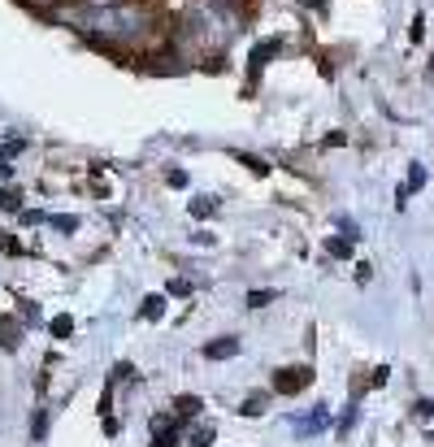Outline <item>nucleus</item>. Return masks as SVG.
<instances>
[{"label":"nucleus","instance_id":"10","mask_svg":"<svg viewBox=\"0 0 434 447\" xmlns=\"http://www.w3.org/2000/svg\"><path fill=\"white\" fill-rule=\"evenodd\" d=\"M161 313H165V295H148V300L139 304V317L143 321H157Z\"/></svg>","mask_w":434,"mask_h":447},{"label":"nucleus","instance_id":"8","mask_svg":"<svg viewBox=\"0 0 434 447\" xmlns=\"http://www.w3.org/2000/svg\"><path fill=\"white\" fill-rule=\"evenodd\" d=\"M170 417H174V421H196V417H200V395H178L174 408H170Z\"/></svg>","mask_w":434,"mask_h":447},{"label":"nucleus","instance_id":"9","mask_svg":"<svg viewBox=\"0 0 434 447\" xmlns=\"http://www.w3.org/2000/svg\"><path fill=\"white\" fill-rule=\"evenodd\" d=\"M0 343H5L9 352L22 343V330H18V321H13V317H0Z\"/></svg>","mask_w":434,"mask_h":447},{"label":"nucleus","instance_id":"5","mask_svg":"<svg viewBox=\"0 0 434 447\" xmlns=\"http://www.w3.org/2000/svg\"><path fill=\"white\" fill-rule=\"evenodd\" d=\"M152 447H183L178 443V421H170V417L152 421Z\"/></svg>","mask_w":434,"mask_h":447},{"label":"nucleus","instance_id":"11","mask_svg":"<svg viewBox=\"0 0 434 447\" xmlns=\"http://www.w3.org/2000/svg\"><path fill=\"white\" fill-rule=\"evenodd\" d=\"M265 408H269V395H265V391H257V395H248V400H243V408H239V413H243V417H261Z\"/></svg>","mask_w":434,"mask_h":447},{"label":"nucleus","instance_id":"20","mask_svg":"<svg viewBox=\"0 0 434 447\" xmlns=\"http://www.w3.org/2000/svg\"><path fill=\"white\" fill-rule=\"evenodd\" d=\"M22 153V139H9L5 148H0V161H9V157H18Z\"/></svg>","mask_w":434,"mask_h":447},{"label":"nucleus","instance_id":"16","mask_svg":"<svg viewBox=\"0 0 434 447\" xmlns=\"http://www.w3.org/2000/svg\"><path fill=\"white\" fill-rule=\"evenodd\" d=\"M213 439H217L213 426H196V430H191V443H196V447H213Z\"/></svg>","mask_w":434,"mask_h":447},{"label":"nucleus","instance_id":"26","mask_svg":"<svg viewBox=\"0 0 434 447\" xmlns=\"http://www.w3.org/2000/svg\"><path fill=\"white\" fill-rule=\"evenodd\" d=\"M0 179H9V161H0Z\"/></svg>","mask_w":434,"mask_h":447},{"label":"nucleus","instance_id":"21","mask_svg":"<svg viewBox=\"0 0 434 447\" xmlns=\"http://www.w3.org/2000/svg\"><path fill=\"white\" fill-rule=\"evenodd\" d=\"M335 226H339V231H343L347 239H356V235H361V231H356V221H352V217H339V221H335Z\"/></svg>","mask_w":434,"mask_h":447},{"label":"nucleus","instance_id":"4","mask_svg":"<svg viewBox=\"0 0 434 447\" xmlns=\"http://www.w3.org/2000/svg\"><path fill=\"white\" fill-rule=\"evenodd\" d=\"M139 70L143 74H183V61H178L174 53H152V57L139 61Z\"/></svg>","mask_w":434,"mask_h":447},{"label":"nucleus","instance_id":"15","mask_svg":"<svg viewBox=\"0 0 434 447\" xmlns=\"http://www.w3.org/2000/svg\"><path fill=\"white\" fill-rule=\"evenodd\" d=\"M48 330H53L57 339H70V335H74V317H65V313H61V317H53V326H48Z\"/></svg>","mask_w":434,"mask_h":447},{"label":"nucleus","instance_id":"22","mask_svg":"<svg viewBox=\"0 0 434 447\" xmlns=\"http://www.w3.org/2000/svg\"><path fill=\"white\" fill-rule=\"evenodd\" d=\"M53 226H57V231H65V235H70V231H74V226H79V217H53Z\"/></svg>","mask_w":434,"mask_h":447},{"label":"nucleus","instance_id":"28","mask_svg":"<svg viewBox=\"0 0 434 447\" xmlns=\"http://www.w3.org/2000/svg\"><path fill=\"white\" fill-rule=\"evenodd\" d=\"M31 5H39V9H44V5H53V0H31Z\"/></svg>","mask_w":434,"mask_h":447},{"label":"nucleus","instance_id":"18","mask_svg":"<svg viewBox=\"0 0 434 447\" xmlns=\"http://www.w3.org/2000/svg\"><path fill=\"white\" fill-rule=\"evenodd\" d=\"M170 295H191V283L187 278H170Z\"/></svg>","mask_w":434,"mask_h":447},{"label":"nucleus","instance_id":"6","mask_svg":"<svg viewBox=\"0 0 434 447\" xmlns=\"http://www.w3.org/2000/svg\"><path fill=\"white\" fill-rule=\"evenodd\" d=\"M278 53H283V44H278V39H265V44H257V53H252V61H248V79L257 83V79H261V65H265L269 57H278Z\"/></svg>","mask_w":434,"mask_h":447},{"label":"nucleus","instance_id":"29","mask_svg":"<svg viewBox=\"0 0 434 447\" xmlns=\"http://www.w3.org/2000/svg\"><path fill=\"white\" fill-rule=\"evenodd\" d=\"M0 247H9V239H5V235H0Z\"/></svg>","mask_w":434,"mask_h":447},{"label":"nucleus","instance_id":"12","mask_svg":"<svg viewBox=\"0 0 434 447\" xmlns=\"http://www.w3.org/2000/svg\"><path fill=\"white\" fill-rule=\"evenodd\" d=\"M326 252L335 257V261H352V239L343 235V239H326Z\"/></svg>","mask_w":434,"mask_h":447},{"label":"nucleus","instance_id":"25","mask_svg":"<svg viewBox=\"0 0 434 447\" xmlns=\"http://www.w3.org/2000/svg\"><path fill=\"white\" fill-rule=\"evenodd\" d=\"M300 5H309V9H321V5H326V0H300Z\"/></svg>","mask_w":434,"mask_h":447},{"label":"nucleus","instance_id":"24","mask_svg":"<svg viewBox=\"0 0 434 447\" xmlns=\"http://www.w3.org/2000/svg\"><path fill=\"white\" fill-rule=\"evenodd\" d=\"M239 161H243V165H252V169H257V174H269V165H265V161H257V157H248V153H243Z\"/></svg>","mask_w":434,"mask_h":447},{"label":"nucleus","instance_id":"2","mask_svg":"<svg viewBox=\"0 0 434 447\" xmlns=\"http://www.w3.org/2000/svg\"><path fill=\"white\" fill-rule=\"evenodd\" d=\"M313 382V365H295V369H278L274 374V391L278 395H300Z\"/></svg>","mask_w":434,"mask_h":447},{"label":"nucleus","instance_id":"1","mask_svg":"<svg viewBox=\"0 0 434 447\" xmlns=\"http://www.w3.org/2000/svg\"><path fill=\"white\" fill-rule=\"evenodd\" d=\"M70 27H79L83 35H96V39H135L148 31V18L135 13V9H117V5H83L74 9Z\"/></svg>","mask_w":434,"mask_h":447},{"label":"nucleus","instance_id":"13","mask_svg":"<svg viewBox=\"0 0 434 447\" xmlns=\"http://www.w3.org/2000/svg\"><path fill=\"white\" fill-rule=\"evenodd\" d=\"M0 209H5V213H22V191L5 187V191H0Z\"/></svg>","mask_w":434,"mask_h":447},{"label":"nucleus","instance_id":"30","mask_svg":"<svg viewBox=\"0 0 434 447\" xmlns=\"http://www.w3.org/2000/svg\"><path fill=\"white\" fill-rule=\"evenodd\" d=\"M430 79H434V70H430Z\"/></svg>","mask_w":434,"mask_h":447},{"label":"nucleus","instance_id":"14","mask_svg":"<svg viewBox=\"0 0 434 447\" xmlns=\"http://www.w3.org/2000/svg\"><path fill=\"white\" fill-rule=\"evenodd\" d=\"M213 209H217L213 195H196V200H191V217H209Z\"/></svg>","mask_w":434,"mask_h":447},{"label":"nucleus","instance_id":"7","mask_svg":"<svg viewBox=\"0 0 434 447\" xmlns=\"http://www.w3.org/2000/svg\"><path fill=\"white\" fill-rule=\"evenodd\" d=\"M204 356H209V361H231V356H239V339L235 335H222L213 343H204Z\"/></svg>","mask_w":434,"mask_h":447},{"label":"nucleus","instance_id":"27","mask_svg":"<svg viewBox=\"0 0 434 447\" xmlns=\"http://www.w3.org/2000/svg\"><path fill=\"white\" fill-rule=\"evenodd\" d=\"M87 5H117V0H87Z\"/></svg>","mask_w":434,"mask_h":447},{"label":"nucleus","instance_id":"17","mask_svg":"<svg viewBox=\"0 0 434 447\" xmlns=\"http://www.w3.org/2000/svg\"><path fill=\"white\" fill-rule=\"evenodd\" d=\"M274 295H278V291H269V287H261V291H252V295H248V309H265V304L274 300Z\"/></svg>","mask_w":434,"mask_h":447},{"label":"nucleus","instance_id":"23","mask_svg":"<svg viewBox=\"0 0 434 447\" xmlns=\"http://www.w3.org/2000/svg\"><path fill=\"white\" fill-rule=\"evenodd\" d=\"M408 35H413V39H417V44H421V35H426V22H421V13H417V18H413V27H408Z\"/></svg>","mask_w":434,"mask_h":447},{"label":"nucleus","instance_id":"19","mask_svg":"<svg viewBox=\"0 0 434 447\" xmlns=\"http://www.w3.org/2000/svg\"><path fill=\"white\" fill-rule=\"evenodd\" d=\"M44 430H48V413H35V421H31V434H35V439H44Z\"/></svg>","mask_w":434,"mask_h":447},{"label":"nucleus","instance_id":"3","mask_svg":"<svg viewBox=\"0 0 434 447\" xmlns=\"http://www.w3.org/2000/svg\"><path fill=\"white\" fill-rule=\"evenodd\" d=\"M326 426H330V408H326V404H317L313 413H300V417H295L300 439H313V434H321Z\"/></svg>","mask_w":434,"mask_h":447}]
</instances>
